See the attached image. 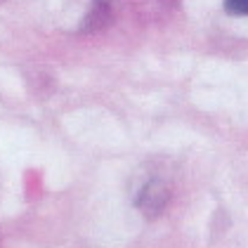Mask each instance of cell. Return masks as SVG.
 Instances as JSON below:
<instances>
[{"mask_svg": "<svg viewBox=\"0 0 248 248\" xmlns=\"http://www.w3.org/2000/svg\"><path fill=\"white\" fill-rule=\"evenodd\" d=\"M166 201H168V189L158 180H154L149 185H144V189L140 191L137 206H140V210L144 215H158L163 210V206H166Z\"/></svg>", "mask_w": 248, "mask_h": 248, "instance_id": "1", "label": "cell"}, {"mask_svg": "<svg viewBox=\"0 0 248 248\" xmlns=\"http://www.w3.org/2000/svg\"><path fill=\"white\" fill-rule=\"evenodd\" d=\"M225 10L234 17H246L248 15V0H225Z\"/></svg>", "mask_w": 248, "mask_h": 248, "instance_id": "2", "label": "cell"}]
</instances>
